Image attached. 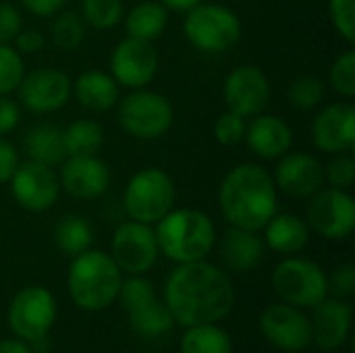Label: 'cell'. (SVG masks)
<instances>
[{"instance_id": "1", "label": "cell", "mask_w": 355, "mask_h": 353, "mask_svg": "<svg viewBox=\"0 0 355 353\" xmlns=\"http://www.w3.org/2000/svg\"><path fill=\"white\" fill-rule=\"evenodd\" d=\"M164 304L183 327L212 325L229 316L235 291L229 277L206 260L179 264L166 279Z\"/></svg>"}, {"instance_id": "2", "label": "cell", "mask_w": 355, "mask_h": 353, "mask_svg": "<svg viewBox=\"0 0 355 353\" xmlns=\"http://www.w3.org/2000/svg\"><path fill=\"white\" fill-rule=\"evenodd\" d=\"M279 189L272 175L254 162L233 166L220 183L218 206L231 227L260 231L277 214Z\"/></svg>"}, {"instance_id": "3", "label": "cell", "mask_w": 355, "mask_h": 353, "mask_svg": "<svg viewBox=\"0 0 355 353\" xmlns=\"http://www.w3.org/2000/svg\"><path fill=\"white\" fill-rule=\"evenodd\" d=\"M158 250L177 264L204 260L214 243L216 231L210 216L196 208H179L166 212L156 223Z\"/></svg>"}, {"instance_id": "4", "label": "cell", "mask_w": 355, "mask_h": 353, "mask_svg": "<svg viewBox=\"0 0 355 353\" xmlns=\"http://www.w3.org/2000/svg\"><path fill=\"white\" fill-rule=\"evenodd\" d=\"M123 277L114 260L98 250H87L73 258L67 275V289L71 300L89 312L110 306L121 289Z\"/></svg>"}, {"instance_id": "5", "label": "cell", "mask_w": 355, "mask_h": 353, "mask_svg": "<svg viewBox=\"0 0 355 353\" xmlns=\"http://www.w3.org/2000/svg\"><path fill=\"white\" fill-rule=\"evenodd\" d=\"M183 31L187 42L206 54H218L233 48L241 35L239 17L214 2H200L187 10L183 21Z\"/></svg>"}, {"instance_id": "6", "label": "cell", "mask_w": 355, "mask_h": 353, "mask_svg": "<svg viewBox=\"0 0 355 353\" xmlns=\"http://www.w3.org/2000/svg\"><path fill=\"white\" fill-rule=\"evenodd\" d=\"M175 193L173 177L164 169L148 166L129 179L123 204L131 221L156 225L166 212L173 210Z\"/></svg>"}, {"instance_id": "7", "label": "cell", "mask_w": 355, "mask_h": 353, "mask_svg": "<svg viewBox=\"0 0 355 353\" xmlns=\"http://www.w3.org/2000/svg\"><path fill=\"white\" fill-rule=\"evenodd\" d=\"M272 289L295 308H314L329 295L327 273L308 258H287L272 273Z\"/></svg>"}, {"instance_id": "8", "label": "cell", "mask_w": 355, "mask_h": 353, "mask_svg": "<svg viewBox=\"0 0 355 353\" xmlns=\"http://www.w3.org/2000/svg\"><path fill=\"white\" fill-rule=\"evenodd\" d=\"M173 104L162 94L141 87L119 100V123L131 137L158 139L173 127Z\"/></svg>"}, {"instance_id": "9", "label": "cell", "mask_w": 355, "mask_h": 353, "mask_svg": "<svg viewBox=\"0 0 355 353\" xmlns=\"http://www.w3.org/2000/svg\"><path fill=\"white\" fill-rule=\"evenodd\" d=\"M56 320L54 295L40 285L21 289L10 302L8 325L21 341H35L46 337Z\"/></svg>"}, {"instance_id": "10", "label": "cell", "mask_w": 355, "mask_h": 353, "mask_svg": "<svg viewBox=\"0 0 355 353\" xmlns=\"http://www.w3.org/2000/svg\"><path fill=\"white\" fill-rule=\"evenodd\" d=\"M308 223L324 239L339 241L354 233L355 202L345 189L329 187L310 198Z\"/></svg>"}, {"instance_id": "11", "label": "cell", "mask_w": 355, "mask_h": 353, "mask_svg": "<svg viewBox=\"0 0 355 353\" xmlns=\"http://www.w3.org/2000/svg\"><path fill=\"white\" fill-rule=\"evenodd\" d=\"M110 252V258L114 260L119 270L127 275L148 273L156 264L160 254L154 229L137 221L123 223L114 231Z\"/></svg>"}, {"instance_id": "12", "label": "cell", "mask_w": 355, "mask_h": 353, "mask_svg": "<svg viewBox=\"0 0 355 353\" xmlns=\"http://www.w3.org/2000/svg\"><path fill=\"white\" fill-rule=\"evenodd\" d=\"M17 92L19 102L27 110L35 114H48L67 106L73 96V81L60 69L42 67L31 73H25Z\"/></svg>"}, {"instance_id": "13", "label": "cell", "mask_w": 355, "mask_h": 353, "mask_svg": "<svg viewBox=\"0 0 355 353\" xmlns=\"http://www.w3.org/2000/svg\"><path fill=\"white\" fill-rule=\"evenodd\" d=\"M8 183L15 202L27 212L50 210L60 193V183L56 173L50 166L33 160L19 162Z\"/></svg>"}, {"instance_id": "14", "label": "cell", "mask_w": 355, "mask_h": 353, "mask_svg": "<svg viewBox=\"0 0 355 353\" xmlns=\"http://www.w3.org/2000/svg\"><path fill=\"white\" fill-rule=\"evenodd\" d=\"M223 98L231 112L248 119L260 114L270 100V81L256 64L235 67L223 85Z\"/></svg>"}, {"instance_id": "15", "label": "cell", "mask_w": 355, "mask_h": 353, "mask_svg": "<svg viewBox=\"0 0 355 353\" xmlns=\"http://www.w3.org/2000/svg\"><path fill=\"white\" fill-rule=\"evenodd\" d=\"M110 71L119 85L141 89L158 73V52L152 42L129 35L114 46L110 56Z\"/></svg>"}, {"instance_id": "16", "label": "cell", "mask_w": 355, "mask_h": 353, "mask_svg": "<svg viewBox=\"0 0 355 353\" xmlns=\"http://www.w3.org/2000/svg\"><path fill=\"white\" fill-rule=\"evenodd\" d=\"M264 337L279 350L295 353L310 347L312 325L302 310L289 304H272L260 316Z\"/></svg>"}, {"instance_id": "17", "label": "cell", "mask_w": 355, "mask_h": 353, "mask_svg": "<svg viewBox=\"0 0 355 353\" xmlns=\"http://www.w3.org/2000/svg\"><path fill=\"white\" fill-rule=\"evenodd\" d=\"M275 185L293 200L312 198L324 185V166L306 152H287L279 158L275 171Z\"/></svg>"}, {"instance_id": "18", "label": "cell", "mask_w": 355, "mask_h": 353, "mask_svg": "<svg viewBox=\"0 0 355 353\" xmlns=\"http://www.w3.org/2000/svg\"><path fill=\"white\" fill-rule=\"evenodd\" d=\"M58 183L75 200H98L110 187V169L98 156H69L60 164Z\"/></svg>"}, {"instance_id": "19", "label": "cell", "mask_w": 355, "mask_h": 353, "mask_svg": "<svg viewBox=\"0 0 355 353\" xmlns=\"http://www.w3.org/2000/svg\"><path fill=\"white\" fill-rule=\"evenodd\" d=\"M312 141L320 152L343 154L355 146V110L349 102L324 106L312 123Z\"/></svg>"}, {"instance_id": "20", "label": "cell", "mask_w": 355, "mask_h": 353, "mask_svg": "<svg viewBox=\"0 0 355 353\" xmlns=\"http://www.w3.org/2000/svg\"><path fill=\"white\" fill-rule=\"evenodd\" d=\"M250 152L264 160H279L291 150L293 131L289 123L277 114H256L245 127V137Z\"/></svg>"}, {"instance_id": "21", "label": "cell", "mask_w": 355, "mask_h": 353, "mask_svg": "<svg viewBox=\"0 0 355 353\" xmlns=\"http://www.w3.org/2000/svg\"><path fill=\"white\" fill-rule=\"evenodd\" d=\"M352 304H347L345 300H322L318 306H314V318H312V341H316V345L320 350L333 352L339 350L347 337H349V329H352Z\"/></svg>"}, {"instance_id": "22", "label": "cell", "mask_w": 355, "mask_h": 353, "mask_svg": "<svg viewBox=\"0 0 355 353\" xmlns=\"http://www.w3.org/2000/svg\"><path fill=\"white\" fill-rule=\"evenodd\" d=\"M73 96L85 110L106 112L119 104L121 85L114 81L112 75L98 71V69H89L75 79Z\"/></svg>"}, {"instance_id": "23", "label": "cell", "mask_w": 355, "mask_h": 353, "mask_svg": "<svg viewBox=\"0 0 355 353\" xmlns=\"http://www.w3.org/2000/svg\"><path fill=\"white\" fill-rule=\"evenodd\" d=\"M264 239L256 231L231 227L220 241V256L235 273L254 270L264 258Z\"/></svg>"}, {"instance_id": "24", "label": "cell", "mask_w": 355, "mask_h": 353, "mask_svg": "<svg viewBox=\"0 0 355 353\" xmlns=\"http://www.w3.org/2000/svg\"><path fill=\"white\" fill-rule=\"evenodd\" d=\"M310 241V229L297 214H275L264 225V246L283 256L302 252Z\"/></svg>"}, {"instance_id": "25", "label": "cell", "mask_w": 355, "mask_h": 353, "mask_svg": "<svg viewBox=\"0 0 355 353\" xmlns=\"http://www.w3.org/2000/svg\"><path fill=\"white\" fill-rule=\"evenodd\" d=\"M23 150L27 160L46 164L54 169L56 164H62L67 158L64 150V139H62V129L50 123H40L27 129L23 137Z\"/></svg>"}, {"instance_id": "26", "label": "cell", "mask_w": 355, "mask_h": 353, "mask_svg": "<svg viewBox=\"0 0 355 353\" xmlns=\"http://www.w3.org/2000/svg\"><path fill=\"white\" fill-rule=\"evenodd\" d=\"M168 23V8L156 0H144L135 4L125 17V29L131 37L154 42L158 40Z\"/></svg>"}, {"instance_id": "27", "label": "cell", "mask_w": 355, "mask_h": 353, "mask_svg": "<svg viewBox=\"0 0 355 353\" xmlns=\"http://www.w3.org/2000/svg\"><path fill=\"white\" fill-rule=\"evenodd\" d=\"M64 150L69 156H96L104 146V129L100 123L92 119L73 121L67 129H62Z\"/></svg>"}, {"instance_id": "28", "label": "cell", "mask_w": 355, "mask_h": 353, "mask_svg": "<svg viewBox=\"0 0 355 353\" xmlns=\"http://www.w3.org/2000/svg\"><path fill=\"white\" fill-rule=\"evenodd\" d=\"M92 239H94V233H92L89 223L77 214L62 216L54 229V241H56L58 250L71 258L87 252L92 246Z\"/></svg>"}, {"instance_id": "29", "label": "cell", "mask_w": 355, "mask_h": 353, "mask_svg": "<svg viewBox=\"0 0 355 353\" xmlns=\"http://www.w3.org/2000/svg\"><path fill=\"white\" fill-rule=\"evenodd\" d=\"M181 353H233L231 337L212 325L187 327L181 337Z\"/></svg>"}, {"instance_id": "30", "label": "cell", "mask_w": 355, "mask_h": 353, "mask_svg": "<svg viewBox=\"0 0 355 353\" xmlns=\"http://www.w3.org/2000/svg\"><path fill=\"white\" fill-rule=\"evenodd\" d=\"M129 322H131L133 331L144 337H160L171 331L173 316H171L166 304L154 300V302L146 304L144 308L129 312Z\"/></svg>"}, {"instance_id": "31", "label": "cell", "mask_w": 355, "mask_h": 353, "mask_svg": "<svg viewBox=\"0 0 355 353\" xmlns=\"http://www.w3.org/2000/svg\"><path fill=\"white\" fill-rule=\"evenodd\" d=\"M85 29H87V25H85L81 12L64 10V12H56L54 21L50 25V37L56 48H60L64 52H73L83 44Z\"/></svg>"}, {"instance_id": "32", "label": "cell", "mask_w": 355, "mask_h": 353, "mask_svg": "<svg viewBox=\"0 0 355 353\" xmlns=\"http://www.w3.org/2000/svg\"><path fill=\"white\" fill-rule=\"evenodd\" d=\"M125 6L123 0H83L81 2V17L85 25L94 29H112L123 21Z\"/></svg>"}, {"instance_id": "33", "label": "cell", "mask_w": 355, "mask_h": 353, "mask_svg": "<svg viewBox=\"0 0 355 353\" xmlns=\"http://www.w3.org/2000/svg\"><path fill=\"white\" fill-rule=\"evenodd\" d=\"M327 94V85L320 77L302 75L289 83L287 100L295 110H312L316 108Z\"/></svg>"}, {"instance_id": "34", "label": "cell", "mask_w": 355, "mask_h": 353, "mask_svg": "<svg viewBox=\"0 0 355 353\" xmlns=\"http://www.w3.org/2000/svg\"><path fill=\"white\" fill-rule=\"evenodd\" d=\"M23 75V56L10 44H0V96H8L10 92H15Z\"/></svg>"}, {"instance_id": "35", "label": "cell", "mask_w": 355, "mask_h": 353, "mask_svg": "<svg viewBox=\"0 0 355 353\" xmlns=\"http://www.w3.org/2000/svg\"><path fill=\"white\" fill-rule=\"evenodd\" d=\"M331 87L343 96L345 100H352L355 96V50H345L339 54L331 67L329 73Z\"/></svg>"}, {"instance_id": "36", "label": "cell", "mask_w": 355, "mask_h": 353, "mask_svg": "<svg viewBox=\"0 0 355 353\" xmlns=\"http://www.w3.org/2000/svg\"><path fill=\"white\" fill-rule=\"evenodd\" d=\"M116 300L121 302V306L127 312H133V310H139L146 304L154 302L156 298H154V287H152L150 281H146L139 275H131L127 281L121 283Z\"/></svg>"}, {"instance_id": "37", "label": "cell", "mask_w": 355, "mask_h": 353, "mask_svg": "<svg viewBox=\"0 0 355 353\" xmlns=\"http://www.w3.org/2000/svg\"><path fill=\"white\" fill-rule=\"evenodd\" d=\"M245 119L227 110L225 114H220L214 123V139L225 146V148H233L239 146L245 137Z\"/></svg>"}, {"instance_id": "38", "label": "cell", "mask_w": 355, "mask_h": 353, "mask_svg": "<svg viewBox=\"0 0 355 353\" xmlns=\"http://www.w3.org/2000/svg\"><path fill=\"white\" fill-rule=\"evenodd\" d=\"M329 17L333 27L349 44L355 42V0H329Z\"/></svg>"}, {"instance_id": "39", "label": "cell", "mask_w": 355, "mask_h": 353, "mask_svg": "<svg viewBox=\"0 0 355 353\" xmlns=\"http://www.w3.org/2000/svg\"><path fill=\"white\" fill-rule=\"evenodd\" d=\"M355 179V162L349 154H333L331 162L324 166V181L337 189H349Z\"/></svg>"}, {"instance_id": "40", "label": "cell", "mask_w": 355, "mask_h": 353, "mask_svg": "<svg viewBox=\"0 0 355 353\" xmlns=\"http://www.w3.org/2000/svg\"><path fill=\"white\" fill-rule=\"evenodd\" d=\"M23 29L21 12L10 2H0V44H8Z\"/></svg>"}, {"instance_id": "41", "label": "cell", "mask_w": 355, "mask_h": 353, "mask_svg": "<svg viewBox=\"0 0 355 353\" xmlns=\"http://www.w3.org/2000/svg\"><path fill=\"white\" fill-rule=\"evenodd\" d=\"M355 289V270L352 264H341L335 268L333 277L329 279V291L339 298L345 300L354 293Z\"/></svg>"}, {"instance_id": "42", "label": "cell", "mask_w": 355, "mask_h": 353, "mask_svg": "<svg viewBox=\"0 0 355 353\" xmlns=\"http://www.w3.org/2000/svg\"><path fill=\"white\" fill-rule=\"evenodd\" d=\"M19 162L21 158H19V150L15 148V144L8 141L4 135H0V185L10 181Z\"/></svg>"}, {"instance_id": "43", "label": "cell", "mask_w": 355, "mask_h": 353, "mask_svg": "<svg viewBox=\"0 0 355 353\" xmlns=\"http://www.w3.org/2000/svg\"><path fill=\"white\" fill-rule=\"evenodd\" d=\"M12 44H15L12 48H15L19 54H33V52H37V50L44 48L46 37H44V33L37 31V29H21V31L15 35Z\"/></svg>"}, {"instance_id": "44", "label": "cell", "mask_w": 355, "mask_h": 353, "mask_svg": "<svg viewBox=\"0 0 355 353\" xmlns=\"http://www.w3.org/2000/svg\"><path fill=\"white\" fill-rule=\"evenodd\" d=\"M21 119V108L8 96H0V135H8L17 129Z\"/></svg>"}, {"instance_id": "45", "label": "cell", "mask_w": 355, "mask_h": 353, "mask_svg": "<svg viewBox=\"0 0 355 353\" xmlns=\"http://www.w3.org/2000/svg\"><path fill=\"white\" fill-rule=\"evenodd\" d=\"M64 2L67 0H21V4L37 17H54L56 12H60Z\"/></svg>"}, {"instance_id": "46", "label": "cell", "mask_w": 355, "mask_h": 353, "mask_svg": "<svg viewBox=\"0 0 355 353\" xmlns=\"http://www.w3.org/2000/svg\"><path fill=\"white\" fill-rule=\"evenodd\" d=\"M0 353H33L27 343L21 339H4L0 341Z\"/></svg>"}, {"instance_id": "47", "label": "cell", "mask_w": 355, "mask_h": 353, "mask_svg": "<svg viewBox=\"0 0 355 353\" xmlns=\"http://www.w3.org/2000/svg\"><path fill=\"white\" fill-rule=\"evenodd\" d=\"M162 2L168 10H177V12H187L189 8H193L196 4L204 2V0H158Z\"/></svg>"}]
</instances>
